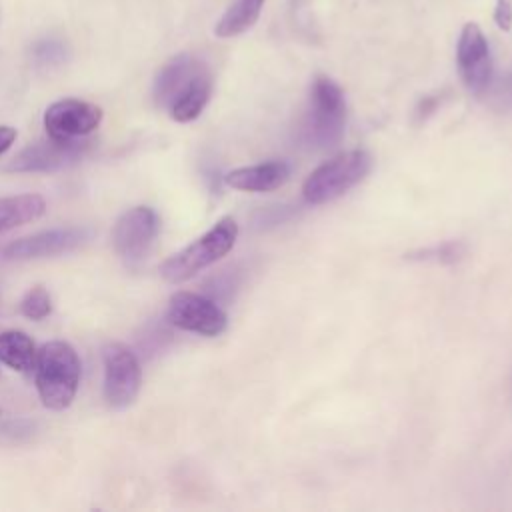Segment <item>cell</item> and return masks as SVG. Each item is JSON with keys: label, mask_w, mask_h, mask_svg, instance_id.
I'll list each match as a JSON object with an SVG mask.
<instances>
[{"label": "cell", "mask_w": 512, "mask_h": 512, "mask_svg": "<svg viewBox=\"0 0 512 512\" xmlns=\"http://www.w3.org/2000/svg\"><path fill=\"white\" fill-rule=\"evenodd\" d=\"M346 126V100L342 88L328 76H316L300 122V138L306 146L328 150L340 144Z\"/></svg>", "instance_id": "cell-1"}, {"label": "cell", "mask_w": 512, "mask_h": 512, "mask_svg": "<svg viewBox=\"0 0 512 512\" xmlns=\"http://www.w3.org/2000/svg\"><path fill=\"white\" fill-rule=\"evenodd\" d=\"M80 374V358L68 342L52 340L44 344L34 364V382L42 404L50 410L68 408L78 392Z\"/></svg>", "instance_id": "cell-2"}, {"label": "cell", "mask_w": 512, "mask_h": 512, "mask_svg": "<svg viewBox=\"0 0 512 512\" xmlns=\"http://www.w3.org/2000/svg\"><path fill=\"white\" fill-rule=\"evenodd\" d=\"M238 224L234 218H220L208 232L190 242L180 252L166 258L160 266V276L170 284H180L224 258L236 244Z\"/></svg>", "instance_id": "cell-3"}, {"label": "cell", "mask_w": 512, "mask_h": 512, "mask_svg": "<svg viewBox=\"0 0 512 512\" xmlns=\"http://www.w3.org/2000/svg\"><path fill=\"white\" fill-rule=\"evenodd\" d=\"M372 168V156L366 150H348L320 164L308 174L302 184V196L308 204H326L368 176Z\"/></svg>", "instance_id": "cell-4"}, {"label": "cell", "mask_w": 512, "mask_h": 512, "mask_svg": "<svg viewBox=\"0 0 512 512\" xmlns=\"http://www.w3.org/2000/svg\"><path fill=\"white\" fill-rule=\"evenodd\" d=\"M158 232V214L150 206H134L114 222L112 246L128 268H138L148 258Z\"/></svg>", "instance_id": "cell-5"}, {"label": "cell", "mask_w": 512, "mask_h": 512, "mask_svg": "<svg viewBox=\"0 0 512 512\" xmlns=\"http://www.w3.org/2000/svg\"><path fill=\"white\" fill-rule=\"evenodd\" d=\"M102 366L106 404L114 410L132 406L142 386V368L136 354L120 342H110L102 348Z\"/></svg>", "instance_id": "cell-6"}, {"label": "cell", "mask_w": 512, "mask_h": 512, "mask_svg": "<svg viewBox=\"0 0 512 512\" xmlns=\"http://www.w3.org/2000/svg\"><path fill=\"white\" fill-rule=\"evenodd\" d=\"M92 142L74 138V140H58V138H42L34 144L22 148L4 170L10 172H58L72 164H76L90 148Z\"/></svg>", "instance_id": "cell-7"}, {"label": "cell", "mask_w": 512, "mask_h": 512, "mask_svg": "<svg viewBox=\"0 0 512 512\" xmlns=\"http://www.w3.org/2000/svg\"><path fill=\"white\" fill-rule=\"evenodd\" d=\"M168 320L172 326L200 336H218L228 326L226 312L208 296L178 290L168 302Z\"/></svg>", "instance_id": "cell-8"}, {"label": "cell", "mask_w": 512, "mask_h": 512, "mask_svg": "<svg viewBox=\"0 0 512 512\" xmlns=\"http://www.w3.org/2000/svg\"><path fill=\"white\" fill-rule=\"evenodd\" d=\"M456 64L464 86L480 96L490 90L494 80V64L490 44L478 24L468 22L460 30L456 44Z\"/></svg>", "instance_id": "cell-9"}, {"label": "cell", "mask_w": 512, "mask_h": 512, "mask_svg": "<svg viewBox=\"0 0 512 512\" xmlns=\"http://www.w3.org/2000/svg\"><path fill=\"white\" fill-rule=\"evenodd\" d=\"M92 236V230L86 226H66V228H52L32 236L18 238L4 248L6 260H36L58 256L76 250L78 246L86 244Z\"/></svg>", "instance_id": "cell-10"}, {"label": "cell", "mask_w": 512, "mask_h": 512, "mask_svg": "<svg viewBox=\"0 0 512 512\" xmlns=\"http://www.w3.org/2000/svg\"><path fill=\"white\" fill-rule=\"evenodd\" d=\"M100 122L102 108L78 98L56 100L44 112L46 134L58 140L84 138L90 132H94L100 126Z\"/></svg>", "instance_id": "cell-11"}, {"label": "cell", "mask_w": 512, "mask_h": 512, "mask_svg": "<svg viewBox=\"0 0 512 512\" xmlns=\"http://www.w3.org/2000/svg\"><path fill=\"white\" fill-rule=\"evenodd\" d=\"M208 66L192 56V54H176L172 56L156 74L154 78V86H152V96L154 102L160 108H166L190 86V82Z\"/></svg>", "instance_id": "cell-12"}, {"label": "cell", "mask_w": 512, "mask_h": 512, "mask_svg": "<svg viewBox=\"0 0 512 512\" xmlns=\"http://www.w3.org/2000/svg\"><path fill=\"white\" fill-rule=\"evenodd\" d=\"M290 178V164L284 160H270L252 166L234 168L224 176V182L242 192H268L280 188Z\"/></svg>", "instance_id": "cell-13"}, {"label": "cell", "mask_w": 512, "mask_h": 512, "mask_svg": "<svg viewBox=\"0 0 512 512\" xmlns=\"http://www.w3.org/2000/svg\"><path fill=\"white\" fill-rule=\"evenodd\" d=\"M212 94V74L210 70H202L190 86L168 106V114L176 122H192L206 108Z\"/></svg>", "instance_id": "cell-14"}, {"label": "cell", "mask_w": 512, "mask_h": 512, "mask_svg": "<svg viewBox=\"0 0 512 512\" xmlns=\"http://www.w3.org/2000/svg\"><path fill=\"white\" fill-rule=\"evenodd\" d=\"M46 212V200L40 194H16L0 198V232L38 220Z\"/></svg>", "instance_id": "cell-15"}, {"label": "cell", "mask_w": 512, "mask_h": 512, "mask_svg": "<svg viewBox=\"0 0 512 512\" xmlns=\"http://www.w3.org/2000/svg\"><path fill=\"white\" fill-rule=\"evenodd\" d=\"M264 2L266 0H234L216 22L214 34L218 38H234L244 34L260 18Z\"/></svg>", "instance_id": "cell-16"}, {"label": "cell", "mask_w": 512, "mask_h": 512, "mask_svg": "<svg viewBox=\"0 0 512 512\" xmlns=\"http://www.w3.org/2000/svg\"><path fill=\"white\" fill-rule=\"evenodd\" d=\"M36 346L22 330H6L0 334V362L16 372H32L36 364Z\"/></svg>", "instance_id": "cell-17"}, {"label": "cell", "mask_w": 512, "mask_h": 512, "mask_svg": "<svg viewBox=\"0 0 512 512\" xmlns=\"http://www.w3.org/2000/svg\"><path fill=\"white\" fill-rule=\"evenodd\" d=\"M466 254V244L460 240L442 242L430 248H422L416 252H410V260H422V262H436V264H454Z\"/></svg>", "instance_id": "cell-18"}, {"label": "cell", "mask_w": 512, "mask_h": 512, "mask_svg": "<svg viewBox=\"0 0 512 512\" xmlns=\"http://www.w3.org/2000/svg\"><path fill=\"white\" fill-rule=\"evenodd\" d=\"M20 312L30 320H44L52 312V298L44 286L30 288L20 300Z\"/></svg>", "instance_id": "cell-19"}, {"label": "cell", "mask_w": 512, "mask_h": 512, "mask_svg": "<svg viewBox=\"0 0 512 512\" xmlns=\"http://www.w3.org/2000/svg\"><path fill=\"white\" fill-rule=\"evenodd\" d=\"M68 48L58 38H42L32 46V60L38 66H58L66 60Z\"/></svg>", "instance_id": "cell-20"}, {"label": "cell", "mask_w": 512, "mask_h": 512, "mask_svg": "<svg viewBox=\"0 0 512 512\" xmlns=\"http://www.w3.org/2000/svg\"><path fill=\"white\" fill-rule=\"evenodd\" d=\"M34 430V424L30 420H10L0 426V434L8 436L10 442H20V436H30Z\"/></svg>", "instance_id": "cell-21"}, {"label": "cell", "mask_w": 512, "mask_h": 512, "mask_svg": "<svg viewBox=\"0 0 512 512\" xmlns=\"http://www.w3.org/2000/svg\"><path fill=\"white\" fill-rule=\"evenodd\" d=\"M494 22L500 30H512V0H496L494 6Z\"/></svg>", "instance_id": "cell-22"}, {"label": "cell", "mask_w": 512, "mask_h": 512, "mask_svg": "<svg viewBox=\"0 0 512 512\" xmlns=\"http://www.w3.org/2000/svg\"><path fill=\"white\" fill-rule=\"evenodd\" d=\"M494 96L502 108H512V68L500 78Z\"/></svg>", "instance_id": "cell-23"}, {"label": "cell", "mask_w": 512, "mask_h": 512, "mask_svg": "<svg viewBox=\"0 0 512 512\" xmlns=\"http://www.w3.org/2000/svg\"><path fill=\"white\" fill-rule=\"evenodd\" d=\"M14 140H16V128L0 126V156L14 144Z\"/></svg>", "instance_id": "cell-24"}]
</instances>
